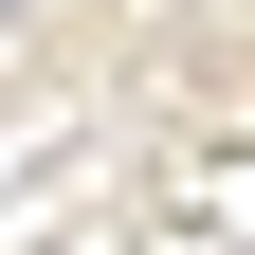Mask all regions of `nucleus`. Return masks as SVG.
<instances>
[{
    "instance_id": "f257e3e1",
    "label": "nucleus",
    "mask_w": 255,
    "mask_h": 255,
    "mask_svg": "<svg viewBox=\"0 0 255 255\" xmlns=\"http://www.w3.org/2000/svg\"><path fill=\"white\" fill-rule=\"evenodd\" d=\"M0 18H18V0H0Z\"/></svg>"
}]
</instances>
